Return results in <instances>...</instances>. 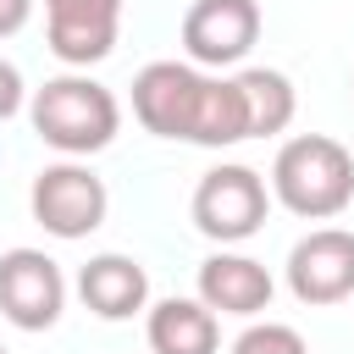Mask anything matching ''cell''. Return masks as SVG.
Returning a JSON list of instances; mask_svg holds the SVG:
<instances>
[{"instance_id":"8fae6325","label":"cell","mask_w":354,"mask_h":354,"mask_svg":"<svg viewBox=\"0 0 354 354\" xmlns=\"http://www.w3.org/2000/svg\"><path fill=\"white\" fill-rule=\"evenodd\" d=\"M77 293L100 321H133L149 304V271L133 254H94L77 271Z\"/></svg>"},{"instance_id":"3957f363","label":"cell","mask_w":354,"mask_h":354,"mask_svg":"<svg viewBox=\"0 0 354 354\" xmlns=\"http://www.w3.org/2000/svg\"><path fill=\"white\" fill-rule=\"evenodd\" d=\"M266 210H271V194H266V177L254 166H210L194 188V227L210 238V243H243L266 227Z\"/></svg>"},{"instance_id":"5bb4252c","label":"cell","mask_w":354,"mask_h":354,"mask_svg":"<svg viewBox=\"0 0 354 354\" xmlns=\"http://www.w3.org/2000/svg\"><path fill=\"white\" fill-rule=\"evenodd\" d=\"M238 88H243V111H249V138L282 133L293 122V111H299V94H293V83L277 66H243Z\"/></svg>"},{"instance_id":"2e32d148","label":"cell","mask_w":354,"mask_h":354,"mask_svg":"<svg viewBox=\"0 0 354 354\" xmlns=\"http://www.w3.org/2000/svg\"><path fill=\"white\" fill-rule=\"evenodd\" d=\"M22 100H28V88H22V72L0 55V122H11L17 111H22Z\"/></svg>"},{"instance_id":"5b68a950","label":"cell","mask_w":354,"mask_h":354,"mask_svg":"<svg viewBox=\"0 0 354 354\" xmlns=\"http://www.w3.org/2000/svg\"><path fill=\"white\" fill-rule=\"evenodd\" d=\"M199 94H205V72L194 61H149L133 77V116L144 133L188 144L194 116H199Z\"/></svg>"},{"instance_id":"9a60e30c","label":"cell","mask_w":354,"mask_h":354,"mask_svg":"<svg viewBox=\"0 0 354 354\" xmlns=\"http://www.w3.org/2000/svg\"><path fill=\"white\" fill-rule=\"evenodd\" d=\"M227 354H310V348H304V337H299L293 326H282V321H254V326H243V332L232 337Z\"/></svg>"},{"instance_id":"4fadbf2b","label":"cell","mask_w":354,"mask_h":354,"mask_svg":"<svg viewBox=\"0 0 354 354\" xmlns=\"http://www.w3.org/2000/svg\"><path fill=\"white\" fill-rule=\"evenodd\" d=\"M243 138H249V111H243L238 77H205V94H199V116H194V138L188 144L227 149V144H243Z\"/></svg>"},{"instance_id":"52a82bcc","label":"cell","mask_w":354,"mask_h":354,"mask_svg":"<svg viewBox=\"0 0 354 354\" xmlns=\"http://www.w3.org/2000/svg\"><path fill=\"white\" fill-rule=\"evenodd\" d=\"M288 288L299 304H343L354 299V232L315 227L288 249Z\"/></svg>"},{"instance_id":"8992f818","label":"cell","mask_w":354,"mask_h":354,"mask_svg":"<svg viewBox=\"0 0 354 354\" xmlns=\"http://www.w3.org/2000/svg\"><path fill=\"white\" fill-rule=\"evenodd\" d=\"M66 310V277L44 249L0 254V315L22 332H50Z\"/></svg>"},{"instance_id":"ba28073f","label":"cell","mask_w":354,"mask_h":354,"mask_svg":"<svg viewBox=\"0 0 354 354\" xmlns=\"http://www.w3.org/2000/svg\"><path fill=\"white\" fill-rule=\"evenodd\" d=\"M260 39L254 0H194L183 17V50L194 66H238Z\"/></svg>"},{"instance_id":"e0dca14e","label":"cell","mask_w":354,"mask_h":354,"mask_svg":"<svg viewBox=\"0 0 354 354\" xmlns=\"http://www.w3.org/2000/svg\"><path fill=\"white\" fill-rule=\"evenodd\" d=\"M28 17H33V0H0V39L22 33V28H28Z\"/></svg>"},{"instance_id":"7c38bea8","label":"cell","mask_w":354,"mask_h":354,"mask_svg":"<svg viewBox=\"0 0 354 354\" xmlns=\"http://www.w3.org/2000/svg\"><path fill=\"white\" fill-rule=\"evenodd\" d=\"M149 354H216L221 348V321L205 299H160L144 321Z\"/></svg>"},{"instance_id":"277c9868","label":"cell","mask_w":354,"mask_h":354,"mask_svg":"<svg viewBox=\"0 0 354 354\" xmlns=\"http://www.w3.org/2000/svg\"><path fill=\"white\" fill-rule=\"evenodd\" d=\"M28 210H33V221L50 232V238H88L100 221H105V210H111V194H105V183L83 166V160H55V166H44L39 177H33V188H28Z\"/></svg>"},{"instance_id":"ac0fdd59","label":"cell","mask_w":354,"mask_h":354,"mask_svg":"<svg viewBox=\"0 0 354 354\" xmlns=\"http://www.w3.org/2000/svg\"><path fill=\"white\" fill-rule=\"evenodd\" d=\"M0 354H6V348H0Z\"/></svg>"},{"instance_id":"7a4b0ae2","label":"cell","mask_w":354,"mask_h":354,"mask_svg":"<svg viewBox=\"0 0 354 354\" xmlns=\"http://www.w3.org/2000/svg\"><path fill=\"white\" fill-rule=\"evenodd\" d=\"M271 194L304 221H332L354 205V155L326 133H299L271 160Z\"/></svg>"},{"instance_id":"30bf717a","label":"cell","mask_w":354,"mask_h":354,"mask_svg":"<svg viewBox=\"0 0 354 354\" xmlns=\"http://www.w3.org/2000/svg\"><path fill=\"white\" fill-rule=\"evenodd\" d=\"M271 271L249 254H210L199 266V299L216 310V315H238V321H254L260 310H271Z\"/></svg>"},{"instance_id":"9c48e42d","label":"cell","mask_w":354,"mask_h":354,"mask_svg":"<svg viewBox=\"0 0 354 354\" xmlns=\"http://www.w3.org/2000/svg\"><path fill=\"white\" fill-rule=\"evenodd\" d=\"M122 33V0H44V39L55 61L94 66L116 50Z\"/></svg>"},{"instance_id":"6da1fadb","label":"cell","mask_w":354,"mask_h":354,"mask_svg":"<svg viewBox=\"0 0 354 354\" xmlns=\"http://www.w3.org/2000/svg\"><path fill=\"white\" fill-rule=\"evenodd\" d=\"M28 122H33V133H39L50 149H61L66 160H83V155H100V149L116 138L122 105H116V94H111L105 83H94L88 72H61V77H50L44 88H33Z\"/></svg>"}]
</instances>
